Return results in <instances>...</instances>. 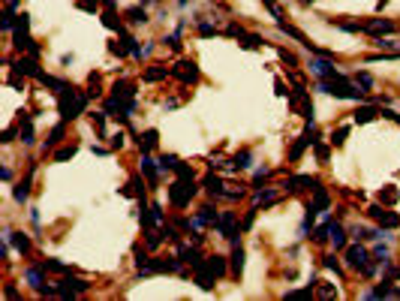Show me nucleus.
Segmentation results:
<instances>
[{
  "instance_id": "12",
  "label": "nucleus",
  "mask_w": 400,
  "mask_h": 301,
  "mask_svg": "<svg viewBox=\"0 0 400 301\" xmlns=\"http://www.w3.org/2000/svg\"><path fill=\"white\" fill-rule=\"evenodd\" d=\"M141 172L148 175V181H151V184H157V175H160V163H154L148 154H141Z\"/></svg>"
},
{
  "instance_id": "40",
  "label": "nucleus",
  "mask_w": 400,
  "mask_h": 301,
  "mask_svg": "<svg viewBox=\"0 0 400 301\" xmlns=\"http://www.w3.org/2000/svg\"><path fill=\"white\" fill-rule=\"evenodd\" d=\"M289 298H301V295H310V289H292V292H286Z\"/></svg>"
},
{
  "instance_id": "18",
  "label": "nucleus",
  "mask_w": 400,
  "mask_h": 301,
  "mask_svg": "<svg viewBox=\"0 0 400 301\" xmlns=\"http://www.w3.org/2000/svg\"><path fill=\"white\" fill-rule=\"evenodd\" d=\"M205 190H208L211 196H223V193H226V190H223V181H220V178H214V175H208V178H205Z\"/></svg>"
},
{
  "instance_id": "43",
  "label": "nucleus",
  "mask_w": 400,
  "mask_h": 301,
  "mask_svg": "<svg viewBox=\"0 0 400 301\" xmlns=\"http://www.w3.org/2000/svg\"><path fill=\"white\" fill-rule=\"evenodd\" d=\"M316 157H319V160H328V148L319 145V148H316Z\"/></svg>"
},
{
  "instance_id": "5",
  "label": "nucleus",
  "mask_w": 400,
  "mask_h": 301,
  "mask_svg": "<svg viewBox=\"0 0 400 301\" xmlns=\"http://www.w3.org/2000/svg\"><path fill=\"white\" fill-rule=\"evenodd\" d=\"M286 190L289 193H298V190H319V181L310 175H298V178H289L286 181Z\"/></svg>"
},
{
  "instance_id": "20",
  "label": "nucleus",
  "mask_w": 400,
  "mask_h": 301,
  "mask_svg": "<svg viewBox=\"0 0 400 301\" xmlns=\"http://www.w3.org/2000/svg\"><path fill=\"white\" fill-rule=\"evenodd\" d=\"M12 196H15V202H27V196H30V175L12 190Z\"/></svg>"
},
{
  "instance_id": "24",
  "label": "nucleus",
  "mask_w": 400,
  "mask_h": 301,
  "mask_svg": "<svg viewBox=\"0 0 400 301\" xmlns=\"http://www.w3.org/2000/svg\"><path fill=\"white\" fill-rule=\"evenodd\" d=\"M373 118H376V108H373V105L355 111V121H358V124H367V121H373Z\"/></svg>"
},
{
  "instance_id": "44",
  "label": "nucleus",
  "mask_w": 400,
  "mask_h": 301,
  "mask_svg": "<svg viewBox=\"0 0 400 301\" xmlns=\"http://www.w3.org/2000/svg\"><path fill=\"white\" fill-rule=\"evenodd\" d=\"M30 220H33V226H40V211L36 208H30Z\"/></svg>"
},
{
  "instance_id": "2",
  "label": "nucleus",
  "mask_w": 400,
  "mask_h": 301,
  "mask_svg": "<svg viewBox=\"0 0 400 301\" xmlns=\"http://www.w3.org/2000/svg\"><path fill=\"white\" fill-rule=\"evenodd\" d=\"M85 105H88V97H79L76 91H63L60 94V115H63V121H76L85 111Z\"/></svg>"
},
{
  "instance_id": "41",
  "label": "nucleus",
  "mask_w": 400,
  "mask_h": 301,
  "mask_svg": "<svg viewBox=\"0 0 400 301\" xmlns=\"http://www.w3.org/2000/svg\"><path fill=\"white\" fill-rule=\"evenodd\" d=\"M112 148H124V133H118V136H112Z\"/></svg>"
},
{
  "instance_id": "32",
  "label": "nucleus",
  "mask_w": 400,
  "mask_h": 301,
  "mask_svg": "<svg viewBox=\"0 0 400 301\" xmlns=\"http://www.w3.org/2000/svg\"><path fill=\"white\" fill-rule=\"evenodd\" d=\"M379 199H382V202H394V199H397V190H394V187H388V190L379 193Z\"/></svg>"
},
{
  "instance_id": "14",
  "label": "nucleus",
  "mask_w": 400,
  "mask_h": 301,
  "mask_svg": "<svg viewBox=\"0 0 400 301\" xmlns=\"http://www.w3.org/2000/svg\"><path fill=\"white\" fill-rule=\"evenodd\" d=\"M232 271L241 274L244 271V247L238 241H232Z\"/></svg>"
},
{
  "instance_id": "38",
  "label": "nucleus",
  "mask_w": 400,
  "mask_h": 301,
  "mask_svg": "<svg viewBox=\"0 0 400 301\" xmlns=\"http://www.w3.org/2000/svg\"><path fill=\"white\" fill-rule=\"evenodd\" d=\"M325 268H334V271H340V265H337V259H334V256H325Z\"/></svg>"
},
{
  "instance_id": "26",
  "label": "nucleus",
  "mask_w": 400,
  "mask_h": 301,
  "mask_svg": "<svg viewBox=\"0 0 400 301\" xmlns=\"http://www.w3.org/2000/svg\"><path fill=\"white\" fill-rule=\"evenodd\" d=\"M355 82L364 88V91H370V88H373V75H370V72H358V75H355Z\"/></svg>"
},
{
  "instance_id": "34",
  "label": "nucleus",
  "mask_w": 400,
  "mask_h": 301,
  "mask_svg": "<svg viewBox=\"0 0 400 301\" xmlns=\"http://www.w3.org/2000/svg\"><path fill=\"white\" fill-rule=\"evenodd\" d=\"M60 136H63V124L51 130V136H48V145H57V142H60Z\"/></svg>"
},
{
  "instance_id": "21",
  "label": "nucleus",
  "mask_w": 400,
  "mask_h": 301,
  "mask_svg": "<svg viewBox=\"0 0 400 301\" xmlns=\"http://www.w3.org/2000/svg\"><path fill=\"white\" fill-rule=\"evenodd\" d=\"M178 256H180V262H190L193 268H196V265H202V262H199V253H196L193 247H180V250H178Z\"/></svg>"
},
{
  "instance_id": "23",
  "label": "nucleus",
  "mask_w": 400,
  "mask_h": 301,
  "mask_svg": "<svg viewBox=\"0 0 400 301\" xmlns=\"http://www.w3.org/2000/svg\"><path fill=\"white\" fill-rule=\"evenodd\" d=\"M178 163H180V160H178L175 154H163V157H160V172H175Z\"/></svg>"
},
{
  "instance_id": "6",
  "label": "nucleus",
  "mask_w": 400,
  "mask_h": 301,
  "mask_svg": "<svg viewBox=\"0 0 400 301\" xmlns=\"http://www.w3.org/2000/svg\"><path fill=\"white\" fill-rule=\"evenodd\" d=\"M88 289H90V283L76 280V277H63V280L57 283V292H60V295H79V292H88Z\"/></svg>"
},
{
  "instance_id": "15",
  "label": "nucleus",
  "mask_w": 400,
  "mask_h": 301,
  "mask_svg": "<svg viewBox=\"0 0 400 301\" xmlns=\"http://www.w3.org/2000/svg\"><path fill=\"white\" fill-rule=\"evenodd\" d=\"M138 145H141V154H148V150L157 148V130H148V133H141L138 136Z\"/></svg>"
},
{
  "instance_id": "31",
  "label": "nucleus",
  "mask_w": 400,
  "mask_h": 301,
  "mask_svg": "<svg viewBox=\"0 0 400 301\" xmlns=\"http://www.w3.org/2000/svg\"><path fill=\"white\" fill-rule=\"evenodd\" d=\"M130 187H133V193L144 196V181H141V178H133V181H130Z\"/></svg>"
},
{
  "instance_id": "8",
  "label": "nucleus",
  "mask_w": 400,
  "mask_h": 301,
  "mask_svg": "<svg viewBox=\"0 0 400 301\" xmlns=\"http://www.w3.org/2000/svg\"><path fill=\"white\" fill-rule=\"evenodd\" d=\"M370 217H373V220H379L382 226H388V229L400 226V217H397V214H391V211H385V208H379V205H373V208H370Z\"/></svg>"
},
{
  "instance_id": "36",
  "label": "nucleus",
  "mask_w": 400,
  "mask_h": 301,
  "mask_svg": "<svg viewBox=\"0 0 400 301\" xmlns=\"http://www.w3.org/2000/svg\"><path fill=\"white\" fill-rule=\"evenodd\" d=\"M199 33H202V36H211V33H214V24L202 21V24H199Z\"/></svg>"
},
{
  "instance_id": "19",
  "label": "nucleus",
  "mask_w": 400,
  "mask_h": 301,
  "mask_svg": "<svg viewBox=\"0 0 400 301\" xmlns=\"http://www.w3.org/2000/svg\"><path fill=\"white\" fill-rule=\"evenodd\" d=\"M250 160H253V154H250V150H241V154H238V157L229 163V169H235V172H238V169H250V166H253Z\"/></svg>"
},
{
  "instance_id": "30",
  "label": "nucleus",
  "mask_w": 400,
  "mask_h": 301,
  "mask_svg": "<svg viewBox=\"0 0 400 301\" xmlns=\"http://www.w3.org/2000/svg\"><path fill=\"white\" fill-rule=\"evenodd\" d=\"M367 30L379 33V30H391V24H388V21H370V24H367Z\"/></svg>"
},
{
  "instance_id": "13",
  "label": "nucleus",
  "mask_w": 400,
  "mask_h": 301,
  "mask_svg": "<svg viewBox=\"0 0 400 301\" xmlns=\"http://www.w3.org/2000/svg\"><path fill=\"white\" fill-rule=\"evenodd\" d=\"M3 238H9V241L15 244V250H18V253H27V250H30V241H27V235H21V232H9V229H6V232H3Z\"/></svg>"
},
{
  "instance_id": "35",
  "label": "nucleus",
  "mask_w": 400,
  "mask_h": 301,
  "mask_svg": "<svg viewBox=\"0 0 400 301\" xmlns=\"http://www.w3.org/2000/svg\"><path fill=\"white\" fill-rule=\"evenodd\" d=\"M72 154H76V145H69V148L57 150V157H54V160H66V157H72Z\"/></svg>"
},
{
  "instance_id": "3",
  "label": "nucleus",
  "mask_w": 400,
  "mask_h": 301,
  "mask_svg": "<svg viewBox=\"0 0 400 301\" xmlns=\"http://www.w3.org/2000/svg\"><path fill=\"white\" fill-rule=\"evenodd\" d=\"M346 265L349 268H355V271H361V274H373V268H370V253H367V247H361V244H352V247H346Z\"/></svg>"
},
{
  "instance_id": "45",
  "label": "nucleus",
  "mask_w": 400,
  "mask_h": 301,
  "mask_svg": "<svg viewBox=\"0 0 400 301\" xmlns=\"http://www.w3.org/2000/svg\"><path fill=\"white\" fill-rule=\"evenodd\" d=\"M268 178V169H256V181H265Z\"/></svg>"
},
{
  "instance_id": "7",
  "label": "nucleus",
  "mask_w": 400,
  "mask_h": 301,
  "mask_svg": "<svg viewBox=\"0 0 400 301\" xmlns=\"http://www.w3.org/2000/svg\"><path fill=\"white\" fill-rule=\"evenodd\" d=\"M175 75H178L180 82H190V85H193V82H199V69H196V63H193V60H180V63H178V69H175Z\"/></svg>"
},
{
  "instance_id": "27",
  "label": "nucleus",
  "mask_w": 400,
  "mask_h": 301,
  "mask_svg": "<svg viewBox=\"0 0 400 301\" xmlns=\"http://www.w3.org/2000/svg\"><path fill=\"white\" fill-rule=\"evenodd\" d=\"M160 79H166V66H160V69H148V72H144V82H160Z\"/></svg>"
},
{
  "instance_id": "9",
  "label": "nucleus",
  "mask_w": 400,
  "mask_h": 301,
  "mask_svg": "<svg viewBox=\"0 0 400 301\" xmlns=\"http://www.w3.org/2000/svg\"><path fill=\"white\" fill-rule=\"evenodd\" d=\"M217 229H220V232H223L229 241H238V238H235V235H238V229H235V214H232V211H226V214L220 217V223H217Z\"/></svg>"
},
{
  "instance_id": "28",
  "label": "nucleus",
  "mask_w": 400,
  "mask_h": 301,
  "mask_svg": "<svg viewBox=\"0 0 400 301\" xmlns=\"http://www.w3.org/2000/svg\"><path fill=\"white\" fill-rule=\"evenodd\" d=\"M43 268H45V271H66V265H63V262H57V259H45Z\"/></svg>"
},
{
  "instance_id": "11",
  "label": "nucleus",
  "mask_w": 400,
  "mask_h": 301,
  "mask_svg": "<svg viewBox=\"0 0 400 301\" xmlns=\"http://www.w3.org/2000/svg\"><path fill=\"white\" fill-rule=\"evenodd\" d=\"M328 238H331L334 250H343V247H346V232L340 229V226H337L334 220H328Z\"/></svg>"
},
{
  "instance_id": "22",
  "label": "nucleus",
  "mask_w": 400,
  "mask_h": 301,
  "mask_svg": "<svg viewBox=\"0 0 400 301\" xmlns=\"http://www.w3.org/2000/svg\"><path fill=\"white\" fill-rule=\"evenodd\" d=\"M373 259L379 262V265H388V262H391V247H388V241H385V247L379 244V247L373 250Z\"/></svg>"
},
{
  "instance_id": "1",
  "label": "nucleus",
  "mask_w": 400,
  "mask_h": 301,
  "mask_svg": "<svg viewBox=\"0 0 400 301\" xmlns=\"http://www.w3.org/2000/svg\"><path fill=\"white\" fill-rule=\"evenodd\" d=\"M196 190H199V187L193 184V178H180V181H175L169 187V202L175 208H187V202L196 196Z\"/></svg>"
},
{
  "instance_id": "42",
  "label": "nucleus",
  "mask_w": 400,
  "mask_h": 301,
  "mask_svg": "<svg viewBox=\"0 0 400 301\" xmlns=\"http://www.w3.org/2000/svg\"><path fill=\"white\" fill-rule=\"evenodd\" d=\"M319 295H325V298H331V295H337V289H331V286H322V289H319Z\"/></svg>"
},
{
  "instance_id": "29",
  "label": "nucleus",
  "mask_w": 400,
  "mask_h": 301,
  "mask_svg": "<svg viewBox=\"0 0 400 301\" xmlns=\"http://www.w3.org/2000/svg\"><path fill=\"white\" fill-rule=\"evenodd\" d=\"M277 196H274V190H265V193H256V205H271Z\"/></svg>"
},
{
  "instance_id": "4",
  "label": "nucleus",
  "mask_w": 400,
  "mask_h": 301,
  "mask_svg": "<svg viewBox=\"0 0 400 301\" xmlns=\"http://www.w3.org/2000/svg\"><path fill=\"white\" fill-rule=\"evenodd\" d=\"M310 72L316 79H340V69L331 60H310Z\"/></svg>"
},
{
  "instance_id": "16",
  "label": "nucleus",
  "mask_w": 400,
  "mask_h": 301,
  "mask_svg": "<svg viewBox=\"0 0 400 301\" xmlns=\"http://www.w3.org/2000/svg\"><path fill=\"white\" fill-rule=\"evenodd\" d=\"M43 271H45V268H27V274H24V280H27L36 292H40V289H43V283H45V280H43Z\"/></svg>"
},
{
  "instance_id": "37",
  "label": "nucleus",
  "mask_w": 400,
  "mask_h": 301,
  "mask_svg": "<svg viewBox=\"0 0 400 301\" xmlns=\"http://www.w3.org/2000/svg\"><path fill=\"white\" fill-rule=\"evenodd\" d=\"M160 241H163V238H160L157 232H148V247H160Z\"/></svg>"
},
{
  "instance_id": "46",
  "label": "nucleus",
  "mask_w": 400,
  "mask_h": 301,
  "mask_svg": "<svg viewBox=\"0 0 400 301\" xmlns=\"http://www.w3.org/2000/svg\"><path fill=\"white\" fill-rule=\"evenodd\" d=\"M178 3H180V6H187V3H190V0H178Z\"/></svg>"
},
{
  "instance_id": "33",
  "label": "nucleus",
  "mask_w": 400,
  "mask_h": 301,
  "mask_svg": "<svg viewBox=\"0 0 400 301\" xmlns=\"http://www.w3.org/2000/svg\"><path fill=\"white\" fill-rule=\"evenodd\" d=\"M79 6H82V9H88V12H96L99 0H79Z\"/></svg>"
},
{
  "instance_id": "39",
  "label": "nucleus",
  "mask_w": 400,
  "mask_h": 301,
  "mask_svg": "<svg viewBox=\"0 0 400 301\" xmlns=\"http://www.w3.org/2000/svg\"><path fill=\"white\" fill-rule=\"evenodd\" d=\"M331 142H334V145H343V142H346V127H343V130H337V136H334Z\"/></svg>"
},
{
  "instance_id": "10",
  "label": "nucleus",
  "mask_w": 400,
  "mask_h": 301,
  "mask_svg": "<svg viewBox=\"0 0 400 301\" xmlns=\"http://www.w3.org/2000/svg\"><path fill=\"white\" fill-rule=\"evenodd\" d=\"M202 268H205L211 277H223V271H226V259H223V256H211V259L202 262Z\"/></svg>"
},
{
  "instance_id": "25",
  "label": "nucleus",
  "mask_w": 400,
  "mask_h": 301,
  "mask_svg": "<svg viewBox=\"0 0 400 301\" xmlns=\"http://www.w3.org/2000/svg\"><path fill=\"white\" fill-rule=\"evenodd\" d=\"M18 133H21V142H24V145H33V127H30L27 118H24V127H21V121H18Z\"/></svg>"
},
{
  "instance_id": "17",
  "label": "nucleus",
  "mask_w": 400,
  "mask_h": 301,
  "mask_svg": "<svg viewBox=\"0 0 400 301\" xmlns=\"http://www.w3.org/2000/svg\"><path fill=\"white\" fill-rule=\"evenodd\" d=\"M124 15H127L130 24H148V12H144L141 6H133V9H127Z\"/></svg>"
}]
</instances>
